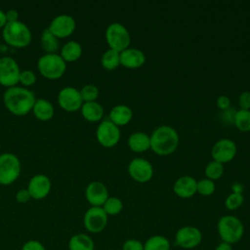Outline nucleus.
Returning a JSON list of instances; mask_svg holds the SVG:
<instances>
[{
    "mask_svg": "<svg viewBox=\"0 0 250 250\" xmlns=\"http://www.w3.org/2000/svg\"><path fill=\"white\" fill-rule=\"evenodd\" d=\"M36 98L32 91L21 86L7 88L3 94L6 108L15 115H25L34 105Z\"/></svg>",
    "mask_w": 250,
    "mask_h": 250,
    "instance_id": "1",
    "label": "nucleus"
},
{
    "mask_svg": "<svg viewBox=\"0 0 250 250\" xmlns=\"http://www.w3.org/2000/svg\"><path fill=\"white\" fill-rule=\"evenodd\" d=\"M149 138L150 149L159 156H166L176 151L180 141L178 132L168 125L155 128Z\"/></svg>",
    "mask_w": 250,
    "mask_h": 250,
    "instance_id": "2",
    "label": "nucleus"
},
{
    "mask_svg": "<svg viewBox=\"0 0 250 250\" xmlns=\"http://www.w3.org/2000/svg\"><path fill=\"white\" fill-rule=\"evenodd\" d=\"M4 41L16 48H24L31 42V31L29 27L21 21H9L2 30Z\"/></svg>",
    "mask_w": 250,
    "mask_h": 250,
    "instance_id": "3",
    "label": "nucleus"
},
{
    "mask_svg": "<svg viewBox=\"0 0 250 250\" xmlns=\"http://www.w3.org/2000/svg\"><path fill=\"white\" fill-rule=\"evenodd\" d=\"M217 229L222 242L230 245L238 242L244 234L243 223L233 215H225L221 217L217 224Z\"/></svg>",
    "mask_w": 250,
    "mask_h": 250,
    "instance_id": "4",
    "label": "nucleus"
},
{
    "mask_svg": "<svg viewBox=\"0 0 250 250\" xmlns=\"http://www.w3.org/2000/svg\"><path fill=\"white\" fill-rule=\"evenodd\" d=\"M37 68L45 78L59 79L65 72L66 62L57 53L44 54L37 61Z\"/></svg>",
    "mask_w": 250,
    "mask_h": 250,
    "instance_id": "5",
    "label": "nucleus"
},
{
    "mask_svg": "<svg viewBox=\"0 0 250 250\" xmlns=\"http://www.w3.org/2000/svg\"><path fill=\"white\" fill-rule=\"evenodd\" d=\"M21 165L19 157L11 152L0 154V185L8 186L19 178Z\"/></svg>",
    "mask_w": 250,
    "mask_h": 250,
    "instance_id": "6",
    "label": "nucleus"
},
{
    "mask_svg": "<svg viewBox=\"0 0 250 250\" xmlns=\"http://www.w3.org/2000/svg\"><path fill=\"white\" fill-rule=\"evenodd\" d=\"M105 40L109 49L122 52L129 48L131 37L128 29L119 22L110 23L105 29Z\"/></svg>",
    "mask_w": 250,
    "mask_h": 250,
    "instance_id": "7",
    "label": "nucleus"
},
{
    "mask_svg": "<svg viewBox=\"0 0 250 250\" xmlns=\"http://www.w3.org/2000/svg\"><path fill=\"white\" fill-rule=\"evenodd\" d=\"M119 127L112 123L109 119L103 120L97 127L96 138L98 143L104 147H113L120 140Z\"/></svg>",
    "mask_w": 250,
    "mask_h": 250,
    "instance_id": "8",
    "label": "nucleus"
},
{
    "mask_svg": "<svg viewBox=\"0 0 250 250\" xmlns=\"http://www.w3.org/2000/svg\"><path fill=\"white\" fill-rule=\"evenodd\" d=\"M21 69L15 59L12 57L0 58V84L10 88L19 83Z\"/></svg>",
    "mask_w": 250,
    "mask_h": 250,
    "instance_id": "9",
    "label": "nucleus"
},
{
    "mask_svg": "<svg viewBox=\"0 0 250 250\" xmlns=\"http://www.w3.org/2000/svg\"><path fill=\"white\" fill-rule=\"evenodd\" d=\"M107 215L102 207L91 206L84 214L83 225L91 233L102 232L107 225Z\"/></svg>",
    "mask_w": 250,
    "mask_h": 250,
    "instance_id": "10",
    "label": "nucleus"
},
{
    "mask_svg": "<svg viewBox=\"0 0 250 250\" xmlns=\"http://www.w3.org/2000/svg\"><path fill=\"white\" fill-rule=\"evenodd\" d=\"M202 240V233L196 227L185 226L180 228L175 234V244L184 249L197 247Z\"/></svg>",
    "mask_w": 250,
    "mask_h": 250,
    "instance_id": "11",
    "label": "nucleus"
},
{
    "mask_svg": "<svg viewBox=\"0 0 250 250\" xmlns=\"http://www.w3.org/2000/svg\"><path fill=\"white\" fill-rule=\"evenodd\" d=\"M59 105L68 112H74L81 108L83 100L80 91L72 86H65L58 94Z\"/></svg>",
    "mask_w": 250,
    "mask_h": 250,
    "instance_id": "12",
    "label": "nucleus"
},
{
    "mask_svg": "<svg viewBox=\"0 0 250 250\" xmlns=\"http://www.w3.org/2000/svg\"><path fill=\"white\" fill-rule=\"evenodd\" d=\"M128 174L137 183H147L152 179L153 167L145 158H134L128 164Z\"/></svg>",
    "mask_w": 250,
    "mask_h": 250,
    "instance_id": "13",
    "label": "nucleus"
},
{
    "mask_svg": "<svg viewBox=\"0 0 250 250\" xmlns=\"http://www.w3.org/2000/svg\"><path fill=\"white\" fill-rule=\"evenodd\" d=\"M236 145L230 139H220L218 140L211 149V156L213 160L225 164L231 161L236 155Z\"/></svg>",
    "mask_w": 250,
    "mask_h": 250,
    "instance_id": "14",
    "label": "nucleus"
},
{
    "mask_svg": "<svg viewBox=\"0 0 250 250\" xmlns=\"http://www.w3.org/2000/svg\"><path fill=\"white\" fill-rule=\"evenodd\" d=\"M76 27L75 20L66 14L56 16L50 22L48 29L59 39L65 38L73 33Z\"/></svg>",
    "mask_w": 250,
    "mask_h": 250,
    "instance_id": "15",
    "label": "nucleus"
},
{
    "mask_svg": "<svg viewBox=\"0 0 250 250\" xmlns=\"http://www.w3.org/2000/svg\"><path fill=\"white\" fill-rule=\"evenodd\" d=\"M51 181L48 176L44 174H37L33 176L27 185V190L31 198L40 200L45 198L51 190Z\"/></svg>",
    "mask_w": 250,
    "mask_h": 250,
    "instance_id": "16",
    "label": "nucleus"
},
{
    "mask_svg": "<svg viewBox=\"0 0 250 250\" xmlns=\"http://www.w3.org/2000/svg\"><path fill=\"white\" fill-rule=\"evenodd\" d=\"M85 197L91 206L102 207L108 198L107 188L102 182L93 181L86 187Z\"/></svg>",
    "mask_w": 250,
    "mask_h": 250,
    "instance_id": "17",
    "label": "nucleus"
},
{
    "mask_svg": "<svg viewBox=\"0 0 250 250\" xmlns=\"http://www.w3.org/2000/svg\"><path fill=\"white\" fill-rule=\"evenodd\" d=\"M120 65L126 68H139L146 62V55L142 50L136 48H127L119 53Z\"/></svg>",
    "mask_w": 250,
    "mask_h": 250,
    "instance_id": "18",
    "label": "nucleus"
},
{
    "mask_svg": "<svg viewBox=\"0 0 250 250\" xmlns=\"http://www.w3.org/2000/svg\"><path fill=\"white\" fill-rule=\"evenodd\" d=\"M197 181L191 176H182L173 186L174 193L180 198H189L196 193Z\"/></svg>",
    "mask_w": 250,
    "mask_h": 250,
    "instance_id": "19",
    "label": "nucleus"
},
{
    "mask_svg": "<svg viewBox=\"0 0 250 250\" xmlns=\"http://www.w3.org/2000/svg\"><path fill=\"white\" fill-rule=\"evenodd\" d=\"M129 148L136 153H143L150 149V138L145 132L132 133L127 141Z\"/></svg>",
    "mask_w": 250,
    "mask_h": 250,
    "instance_id": "20",
    "label": "nucleus"
},
{
    "mask_svg": "<svg viewBox=\"0 0 250 250\" xmlns=\"http://www.w3.org/2000/svg\"><path fill=\"white\" fill-rule=\"evenodd\" d=\"M133 117L132 109L125 104H117L113 106L108 115V119L116 126L121 127L127 125Z\"/></svg>",
    "mask_w": 250,
    "mask_h": 250,
    "instance_id": "21",
    "label": "nucleus"
},
{
    "mask_svg": "<svg viewBox=\"0 0 250 250\" xmlns=\"http://www.w3.org/2000/svg\"><path fill=\"white\" fill-rule=\"evenodd\" d=\"M32 111L34 116L41 121H48L52 119L55 114L53 104L46 99H36Z\"/></svg>",
    "mask_w": 250,
    "mask_h": 250,
    "instance_id": "22",
    "label": "nucleus"
},
{
    "mask_svg": "<svg viewBox=\"0 0 250 250\" xmlns=\"http://www.w3.org/2000/svg\"><path fill=\"white\" fill-rule=\"evenodd\" d=\"M80 110L84 119L89 122H98L104 116V108L98 102L83 103Z\"/></svg>",
    "mask_w": 250,
    "mask_h": 250,
    "instance_id": "23",
    "label": "nucleus"
},
{
    "mask_svg": "<svg viewBox=\"0 0 250 250\" xmlns=\"http://www.w3.org/2000/svg\"><path fill=\"white\" fill-rule=\"evenodd\" d=\"M69 250H95L94 240L86 233H76L68 240Z\"/></svg>",
    "mask_w": 250,
    "mask_h": 250,
    "instance_id": "24",
    "label": "nucleus"
},
{
    "mask_svg": "<svg viewBox=\"0 0 250 250\" xmlns=\"http://www.w3.org/2000/svg\"><path fill=\"white\" fill-rule=\"evenodd\" d=\"M60 56L64 60L65 62H75L82 56V47L77 41L70 40L62 47Z\"/></svg>",
    "mask_w": 250,
    "mask_h": 250,
    "instance_id": "25",
    "label": "nucleus"
},
{
    "mask_svg": "<svg viewBox=\"0 0 250 250\" xmlns=\"http://www.w3.org/2000/svg\"><path fill=\"white\" fill-rule=\"evenodd\" d=\"M41 46L46 54H54L59 50V39L48 29L45 28L41 33Z\"/></svg>",
    "mask_w": 250,
    "mask_h": 250,
    "instance_id": "26",
    "label": "nucleus"
},
{
    "mask_svg": "<svg viewBox=\"0 0 250 250\" xmlns=\"http://www.w3.org/2000/svg\"><path fill=\"white\" fill-rule=\"evenodd\" d=\"M144 250H170V242L165 236L155 234L146 240Z\"/></svg>",
    "mask_w": 250,
    "mask_h": 250,
    "instance_id": "27",
    "label": "nucleus"
},
{
    "mask_svg": "<svg viewBox=\"0 0 250 250\" xmlns=\"http://www.w3.org/2000/svg\"><path fill=\"white\" fill-rule=\"evenodd\" d=\"M101 63L104 69L114 70L120 65L119 52L112 49H107L102 56Z\"/></svg>",
    "mask_w": 250,
    "mask_h": 250,
    "instance_id": "28",
    "label": "nucleus"
},
{
    "mask_svg": "<svg viewBox=\"0 0 250 250\" xmlns=\"http://www.w3.org/2000/svg\"><path fill=\"white\" fill-rule=\"evenodd\" d=\"M233 124L241 132H250V110H236L233 116Z\"/></svg>",
    "mask_w": 250,
    "mask_h": 250,
    "instance_id": "29",
    "label": "nucleus"
},
{
    "mask_svg": "<svg viewBox=\"0 0 250 250\" xmlns=\"http://www.w3.org/2000/svg\"><path fill=\"white\" fill-rule=\"evenodd\" d=\"M102 208L107 216H115L122 211L123 203L122 200L116 196H108Z\"/></svg>",
    "mask_w": 250,
    "mask_h": 250,
    "instance_id": "30",
    "label": "nucleus"
},
{
    "mask_svg": "<svg viewBox=\"0 0 250 250\" xmlns=\"http://www.w3.org/2000/svg\"><path fill=\"white\" fill-rule=\"evenodd\" d=\"M204 174L207 179L216 181V180L220 179L224 174V164L219 163L215 160H212L206 165Z\"/></svg>",
    "mask_w": 250,
    "mask_h": 250,
    "instance_id": "31",
    "label": "nucleus"
},
{
    "mask_svg": "<svg viewBox=\"0 0 250 250\" xmlns=\"http://www.w3.org/2000/svg\"><path fill=\"white\" fill-rule=\"evenodd\" d=\"M79 91L84 103L96 102L99 97V88L94 84H86Z\"/></svg>",
    "mask_w": 250,
    "mask_h": 250,
    "instance_id": "32",
    "label": "nucleus"
},
{
    "mask_svg": "<svg viewBox=\"0 0 250 250\" xmlns=\"http://www.w3.org/2000/svg\"><path fill=\"white\" fill-rule=\"evenodd\" d=\"M215 191V182L207 178L201 179L196 184V192L202 196H210Z\"/></svg>",
    "mask_w": 250,
    "mask_h": 250,
    "instance_id": "33",
    "label": "nucleus"
},
{
    "mask_svg": "<svg viewBox=\"0 0 250 250\" xmlns=\"http://www.w3.org/2000/svg\"><path fill=\"white\" fill-rule=\"evenodd\" d=\"M243 201H244V197L242 193L231 192L227 196L225 200V206L228 210L233 211L238 209L243 204Z\"/></svg>",
    "mask_w": 250,
    "mask_h": 250,
    "instance_id": "34",
    "label": "nucleus"
},
{
    "mask_svg": "<svg viewBox=\"0 0 250 250\" xmlns=\"http://www.w3.org/2000/svg\"><path fill=\"white\" fill-rule=\"evenodd\" d=\"M19 82L25 87H29L31 85H33L36 82V75L33 71L29 70V69H24V70H21L20 73V78H19Z\"/></svg>",
    "mask_w": 250,
    "mask_h": 250,
    "instance_id": "35",
    "label": "nucleus"
},
{
    "mask_svg": "<svg viewBox=\"0 0 250 250\" xmlns=\"http://www.w3.org/2000/svg\"><path fill=\"white\" fill-rule=\"evenodd\" d=\"M122 250H144V243L135 238H129L124 241Z\"/></svg>",
    "mask_w": 250,
    "mask_h": 250,
    "instance_id": "36",
    "label": "nucleus"
},
{
    "mask_svg": "<svg viewBox=\"0 0 250 250\" xmlns=\"http://www.w3.org/2000/svg\"><path fill=\"white\" fill-rule=\"evenodd\" d=\"M238 105L240 109L250 110V92L243 91L238 97Z\"/></svg>",
    "mask_w": 250,
    "mask_h": 250,
    "instance_id": "37",
    "label": "nucleus"
},
{
    "mask_svg": "<svg viewBox=\"0 0 250 250\" xmlns=\"http://www.w3.org/2000/svg\"><path fill=\"white\" fill-rule=\"evenodd\" d=\"M21 250H46L45 246L38 240H28L26 241L22 247Z\"/></svg>",
    "mask_w": 250,
    "mask_h": 250,
    "instance_id": "38",
    "label": "nucleus"
},
{
    "mask_svg": "<svg viewBox=\"0 0 250 250\" xmlns=\"http://www.w3.org/2000/svg\"><path fill=\"white\" fill-rule=\"evenodd\" d=\"M217 106L221 109V110H227L230 107V99L228 96L222 95L220 97H218L217 101H216Z\"/></svg>",
    "mask_w": 250,
    "mask_h": 250,
    "instance_id": "39",
    "label": "nucleus"
},
{
    "mask_svg": "<svg viewBox=\"0 0 250 250\" xmlns=\"http://www.w3.org/2000/svg\"><path fill=\"white\" fill-rule=\"evenodd\" d=\"M31 196L27 190V188H21L20 190H18V192L16 193V200L19 203H26L30 200Z\"/></svg>",
    "mask_w": 250,
    "mask_h": 250,
    "instance_id": "40",
    "label": "nucleus"
},
{
    "mask_svg": "<svg viewBox=\"0 0 250 250\" xmlns=\"http://www.w3.org/2000/svg\"><path fill=\"white\" fill-rule=\"evenodd\" d=\"M5 14H6L7 22L19 21V12L16 9H10L7 12H5Z\"/></svg>",
    "mask_w": 250,
    "mask_h": 250,
    "instance_id": "41",
    "label": "nucleus"
},
{
    "mask_svg": "<svg viewBox=\"0 0 250 250\" xmlns=\"http://www.w3.org/2000/svg\"><path fill=\"white\" fill-rule=\"evenodd\" d=\"M214 250H232V247L230 244L226 243V242H221L219 243Z\"/></svg>",
    "mask_w": 250,
    "mask_h": 250,
    "instance_id": "42",
    "label": "nucleus"
},
{
    "mask_svg": "<svg viewBox=\"0 0 250 250\" xmlns=\"http://www.w3.org/2000/svg\"><path fill=\"white\" fill-rule=\"evenodd\" d=\"M231 190H232V192H235V193H242L243 186L240 183H234L231 186Z\"/></svg>",
    "mask_w": 250,
    "mask_h": 250,
    "instance_id": "43",
    "label": "nucleus"
},
{
    "mask_svg": "<svg viewBox=\"0 0 250 250\" xmlns=\"http://www.w3.org/2000/svg\"><path fill=\"white\" fill-rule=\"evenodd\" d=\"M7 23V19H6V14L4 11L0 10V28L4 27L5 24Z\"/></svg>",
    "mask_w": 250,
    "mask_h": 250,
    "instance_id": "44",
    "label": "nucleus"
}]
</instances>
